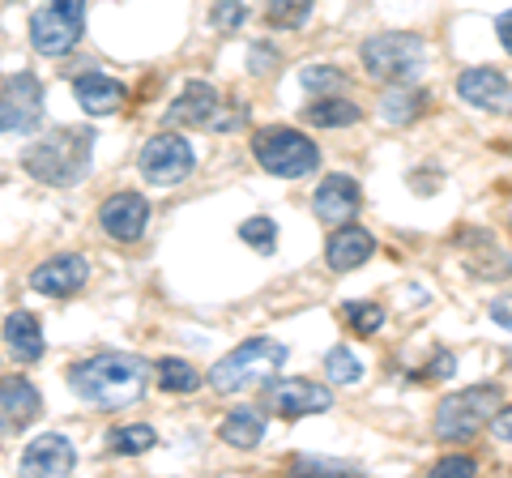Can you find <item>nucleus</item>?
<instances>
[{"mask_svg":"<svg viewBox=\"0 0 512 478\" xmlns=\"http://www.w3.org/2000/svg\"><path fill=\"white\" fill-rule=\"evenodd\" d=\"M150 363L137 355H120V350H103L86 363H73L69 368V385L73 393L90 402L94 410H124L141 402V393L150 385Z\"/></svg>","mask_w":512,"mask_h":478,"instance_id":"1","label":"nucleus"},{"mask_svg":"<svg viewBox=\"0 0 512 478\" xmlns=\"http://www.w3.org/2000/svg\"><path fill=\"white\" fill-rule=\"evenodd\" d=\"M90 154H94V129H73V124H64V129H52L26 150L22 167L35 175L39 184L73 188L77 180H86Z\"/></svg>","mask_w":512,"mask_h":478,"instance_id":"2","label":"nucleus"},{"mask_svg":"<svg viewBox=\"0 0 512 478\" xmlns=\"http://www.w3.org/2000/svg\"><path fill=\"white\" fill-rule=\"evenodd\" d=\"M286 359H291L286 342H278V338H248L244 346H235L222 363H214L210 385L218 393H239V389H252V385H269L274 372H282Z\"/></svg>","mask_w":512,"mask_h":478,"instance_id":"3","label":"nucleus"},{"mask_svg":"<svg viewBox=\"0 0 512 478\" xmlns=\"http://www.w3.org/2000/svg\"><path fill=\"white\" fill-rule=\"evenodd\" d=\"M363 65L376 82L402 86L427 69V43L419 35H406V30H384V35L363 43Z\"/></svg>","mask_w":512,"mask_h":478,"instance_id":"4","label":"nucleus"},{"mask_svg":"<svg viewBox=\"0 0 512 478\" xmlns=\"http://www.w3.org/2000/svg\"><path fill=\"white\" fill-rule=\"evenodd\" d=\"M495 406H500V385H470L453 397H444L436 410V436L444 444H461L478 436L491 423Z\"/></svg>","mask_w":512,"mask_h":478,"instance_id":"5","label":"nucleus"},{"mask_svg":"<svg viewBox=\"0 0 512 478\" xmlns=\"http://www.w3.org/2000/svg\"><path fill=\"white\" fill-rule=\"evenodd\" d=\"M252 154L269 175H282V180H299L320 167V150L312 137H303L295 129H261L252 137Z\"/></svg>","mask_w":512,"mask_h":478,"instance_id":"6","label":"nucleus"},{"mask_svg":"<svg viewBox=\"0 0 512 478\" xmlns=\"http://www.w3.org/2000/svg\"><path fill=\"white\" fill-rule=\"evenodd\" d=\"M86 30V0H47L30 18V43L39 56H69Z\"/></svg>","mask_w":512,"mask_h":478,"instance_id":"7","label":"nucleus"},{"mask_svg":"<svg viewBox=\"0 0 512 478\" xmlns=\"http://www.w3.org/2000/svg\"><path fill=\"white\" fill-rule=\"evenodd\" d=\"M192 163H197V154H192V146H188L180 133H158V137H150L146 146H141V158H137L141 175H146L150 184H158V188L188 180Z\"/></svg>","mask_w":512,"mask_h":478,"instance_id":"8","label":"nucleus"},{"mask_svg":"<svg viewBox=\"0 0 512 478\" xmlns=\"http://www.w3.org/2000/svg\"><path fill=\"white\" fill-rule=\"evenodd\" d=\"M43 120V86L35 73L9 77L0 90V133H30Z\"/></svg>","mask_w":512,"mask_h":478,"instance_id":"9","label":"nucleus"},{"mask_svg":"<svg viewBox=\"0 0 512 478\" xmlns=\"http://www.w3.org/2000/svg\"><path fill=\"white\" fill-rule=\"evenodd\" d=\"M90 278V261L77 257V252H60V257L43 261L35 274H30V286H35L39 295H52V299H69L86 286Z\"/></svg>","mask_w":512,"mask_h":478,"instance_id":"10","label":"nucleus"},{"mask_svg":"<svg viewBox=\"0 0 512 478\" xmlns=\"http://www.w3.org/2000/svg\"><path fill=\"white\" fill-rule=\"evenodd\" d=\"M146 222H150V205H146V197H141V193H116V197H107L103 210H99V227L111 239H120V244H133V239H141Z\"/></svg>","mask_w":512,"mask_h":478,"instance_id":"11","label":"nucleus"},{"mask_svg":"<svg viewBox=\"0 0 512 478\" xmlns=\"http://www.w3.org/2000/svg\"><path fill=\"white\" fill-rule=\"evenodd\" d=\"M329 406L333 397L316 380H282V385L269 389V410L282 414V419H303V414H320Z\"/></svg>","mask_w":512,"mask_h":478,"instance_id":"12","label":"nucleus"},{"mask_svg":"<svg viewBox=\"0 0 512 478\" xmlns=\"http://www.w3.org/2000/svg\"><path fill=\"white\" fill-rule=\"evenodd\" d=\"M39 406H43V397H39V389L30 385L26 376L0 380V436L22 432L26 423H35L39 419Z\"/></svg>","mask_w":512,"mask_h":478,"instance_id":"13","label":"nucleus"},{"mask_svg":"<svg viewBox=\"0 0 512 478\" xmlns=\"http://www.w3.org/2000/svg\"><path fill=\"white\" fill-rule=\"evenodd\" d=\"M359 205H363V193H359V184L350 180V175H325L316 188V197H312V210L320 222H350L359 214Z\"/></svg>","mask_w":512,"mask_h":478,"instance_id":"14","label":"nucleus"},{"mask_svg":"<svg viewBox=\"0 0 512 478\" xmlns=\"http://www.w3.org/2000/svg\"><path fill=\"white\" fill-rule=\"evenodd\" d=\"M457 94L478 111H512V86L495 69H466L457 77Z\"/></svg>","mask_w":512,"mask_h":478,"instance_id":"15","label":"nucleus"},{"mask_svg":"<svg viewBox=\"0 0 512 478\" xmlns=\"http://www.w3.org/2000/svg\"><path fill=\"white\" fill-rule=\"evenodd\" d=\"M73 444L56 436V432H47L39 440H30L26 444V453H22V474H69L73 470Z\"/></svg>","mask_w":512,"mask_h":478,"instance_id":"16","label":"nucleus"},{"mask_svg":"<svg viewBox=\"0 0 512 478\" xmlns=\"http://www.w3.org/2000/svg\"><path fill=\"white\" fill-rule=\"evenodd\" d=\"M218 90L214 86H205V82H188L180 90V99H175L167 107V124H175V129H192V124H210L214 120V111H218Z\"/></svg>","mask_w":512,"mask_h":478,"instance_id":"17","label":"nucleus"},{"mask_svg":"<svg viewBox=\"0 0 512 478\" xmlns=\"http://www.w3.org/2000/svg\"><path fill=\"white\" fill-rule=\"evenodd\" d=\"M372 252H376L372 231H363V227H342L338 235L329 239L325 261H329V269H338V274H350V269H359L367 257H372Z\"/></svg>","mask_w":512,"mask_h":478,"instance_id":"18","label":"nucleus"},{"mask_svg":"<svg viewBox=\"0 0 512 478\" xmlns=\"http://www.w3.org/2000/svg\"><path fill=\"white\" fill-rule=\"evenodd\" d=\"M77 103H82V111H90V116H111V111H120V103H124V86L116 77L86 73V77H77Z\"/></svg>","mask_w":512,"mask_h":478,"instance_id":"19","label":"nucleus"},{"mask_svg":"<svg viewBox=\"0 0 512 478\" xmlns=\"http://www.w3.org/2000/svg\"><path fill=\"white\" fill-rule=\"evenodd\" d=\"M5 342H9V350H13V359L18 363H35V359H43V350H47L43 329H39V321L30 312H13L9 316L5 321Z\"/></svg>","mask_w":512,"mask_h":478,"instance_id":"20","label":"nucleus"},{"mask_svg":"<svg viewBox=\"0 0 512 478\" xmlns=\"http://www.w3.org/2000/svg\"><path fill=\"white\" fill-rule=\"evenodd\" d=\"M222 440L231 444V449H256L265 436V414L256 410V406H235L227 419H222Z\"/></svg>","mask_w":512,"mask_h":478,"instance_id":"21","label":"nucleus"},{"mask_svg":"<svg viewBox=\"0 0 512 478\" xmlns=\"http://www.w3.org/2000/svg\"><path fill=\"white\" fill-rule=\"evenodd\" d=\"M359 103L338 99V94H325V103H312L308 107V120L316 129H346V124H359Z\"/></svg>","mask_w":512,"mask_h":478,"instance_id":"22","label":"nucleus"},{"mask_svg":"<svg viewBox=\"0 0 512 478\" xmlns=\"http://www.w3.org/2000/svg\"><path fill=\"white\" fill-rule=\"evenodd\" d=\"M423 107H427V94L423 90H389L380 99V116L389 120V124H410V120H419L423 116Z\"/></svg>","mask_w":512,"mask_h":478,"instance_id":"23","label":"nucleus"},{"mask_svg":"<svg viewBox=\"0 0 512 478\" xmlns=\"http://www.w3.org/2000/svg\"><path fill=\"white\" fill-rule=\"evenodd\" d=\"M154 376H158V385H163L167 393H192L201 385V376H197V368L192 363H184V359H163L154 368Z\"/></svg>","mask_w":512,"mask_h":478,"instance_id":"24","label":"nucleus"},{"mask_svg":"<svg viewBox=\"0 0 512 478\" xmlns=\"http://www.w3.org/2000/svg\"><path fill=\"white\" fill-rule=\"evenodd\" d=\"M111 440V449L116 453H124V457H137V453H146V449H154V427H146V423H133V427H116V432L107 436Z\"/></svg>","mask_w":512,"mask_h":478,"instance_id":"25","label":"nucleus"},{"mask_svg":"<svg viewBox=\"0 0 512 478\" xmlns=\"http://www.w3.org/2000/svg\"><path fill=\"white\" fill-rule=\"evenodd\" d=\"M312 13V0H265V18L269 26H282V30H295L308 22Z\"/></svg>","mask_w":512,"mask_h":478,"instance_id":"26","label":"nucleus"},{"mask_svg":"<svg viewBox=\"0 0 512 478\" xmlns=\"http://www.w3.org/2000/svg\"><path fill=\"white\" fill-rule=\"evenodd\" d=\"M325 376L333 380V385H355V380L363 376V363H359V355H350L346 346H333L325 355Z\"/></svg>","mask_w":512,"mask_h":478,"instance_id":"27","label":"nucleus"},{"mask_svg":"<svg viewBox=\"0 0 512 478\" xmlns=\"http://www.w3.org/2000/svg\"><path fill=\"white\" fill-rule=\"evenodd\" d=\"M278 227H274V218H248L244 222V227H239V239H244V244L248 248H256V252H265V257H269V252H274L278 248Z\"/></svg>","mask_w":512,"mask_h":478,"instance_id":"28","label":"nucleus"},{"mask_svg":"<svg viewBox=\"0 0 512 478\" xmlns=\"http://www.w3.org/2000/svg\"><path fill=\"white\" fill-rule=\"evenodd\" d=\"M346 325L359 333V338H372V333L384 325L380 304H346Z\"/></svg>","mask_w":512,"mask_h":478,"instance_id":"29","label":"nucleus"},{"mask_svg":"<svg viewBox=\"0 0 512 478\" xmlns=\"http://www.w3.org/2000/svg\"><path fill=\"white\" fill-rule=\"evenodd\" d=\"M303 90H342L346 86V73L338 69H325V65H312V69H303Z\"/></svg>","mask_w":512,"mask_h":478,"instance_id":"30","label":"nucleus"},{"mask_svg":"<svg viewBox=\"0 0 512 478\" xmlns=\"http://www.w3.org/2000/svg\"><path fill=\"white\" fill-rule=\"evenodd\" d=\"M244 18H248V9L239 5V0H218V5L210 9V22H214V26H222V30L244 26Z\"/></svg>","mask_w":512,"mask_h":478,"instance_id":"31","label":"nucleus"},{"mask_svg":"<svg viewBox=\"0 0 512 478\" xmlns=\"http://www.w3.org/2000/svg\"><path fill=\"white\" fill-rule=\"evenodd\" d=\"M295 470H303V474H355V466L350 461H320V457H299L295 461Z\"/></svg>","mask_w":512,"mask_h":478,"instance_id":"32","label":"nucleus"},{"mask_svg":"<svg viewBox=\"0 0 512 478\" xmlns=\"http://www.w3.org/2000/svg\"><path fill=\"white\" fill-rule=\"evenodd\" d=\"M431 474L436 478H466V474H474V457H444L431 466Z\"/></svg>","mask_w":512,"mask_h":478,"instance_id":"33","label":"nucleus"},{"mask_svg":"<svg viewBox=\"0 0 512 478\" xmlns=\"http://www.w3.org/2000/svg\"><path fill=\"white\" fill-rule=\"evenodd\" d=\"M274 60H278L274 47H252V52H248V69L252 73H269V69H274Z\"/></svg>","mask_w":512,"mask_h":478,"instance_id":"34","label":"nucleus"},{"mask_svg":"<svg viewBox=\"0 0 512 478\" xmlns=\"http://www.w3.org/2000/svg\"><path fill=\"white\" fill-rule=\"evenodd\" d=\"M453 368H457V359L448 355V350H440V355L431 359V368H427L423 376H427V380H448V376H453Z\"/></svg>","mask_w":512,"mask_h":478,"instance_id":"35","label":"nucleus"},{"mask_svg":"<svg viewBox=\"0 0 512 478\" xmlns=\"http://www.w3.org/2000/svg\"><path fill=\"white\" fill-rule=\"evenodd\" d=\"M487 427H491V436H495V440H512V406H504L500 414H491V423H487Z\"/></svg>","mask_w":512,"mask_h":478,"instance_id":"36","label":"nucleus"},{"mask_svg":"<svg viewBox=\"0 0 512 478\" xmlns=\"http://www.w3.org/2000/svg\"><path fill=\"white\" fill-rule=\"evenodd\" d=\"M491 321L495 325H504V329H512V295H500L491 304Z\"/></svg>","mask_w":512,"mask_h":478,"instance_id":"37","label":"nucleus"},{"mask_svg":"<svg viewBox=\"0 0 512 478\" xmlns=\"http://www.w3.org/2000/svg\"><path fill=\"white\" fill-rule=\"evenodd\" d=\"M495 35H500L504 52L512 56V9H508V13H500V22H495Z\"/></svg>","mask_w":512,"mask_h":478,"instance_id":"38","label":"nucleus"}]
</instances>
